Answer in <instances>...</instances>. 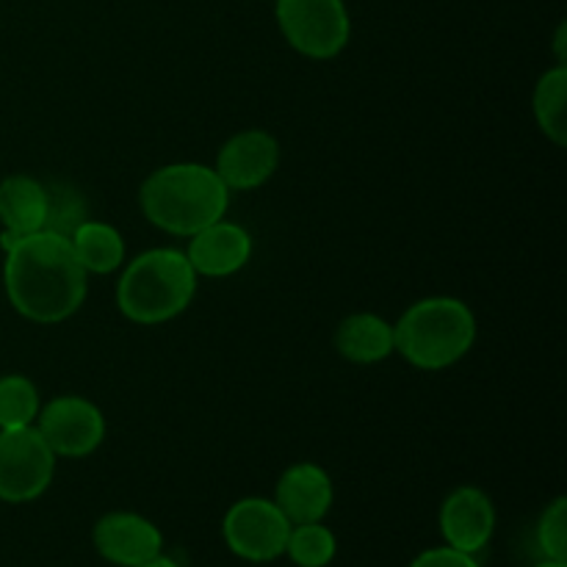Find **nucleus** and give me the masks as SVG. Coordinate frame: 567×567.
I'll return each instance as SVG.
<instances>
[{
  "mask_svg": "<svg viewBox=\"0 0 567 567\" xmlns=\"http://www.w3.org/2000/svg\"><path fill=\"white\" fill-rule=\"evenodd\" d=\"M138 567H181L175 563V559H169V557H155V559H150V563H144V565H138Z\"/></svg>",
  "mask_w": 567,
  "mask_h": 567,
  "instance_id": "nucleus-23",
  "label": "nucleus"
},
{
  "mask_svg": "<svg viewBox=\"0 0 567 567\" xmlns=\"http://www.w3.org/2000/svg\"><path fill=\"white\" fill-rule=\"evenodd\" d=\"M336 347L341 358L360 365L380 363L396 352L393 327L374 313H354L343 319L336 332Z\"/></svg>",
  "mask_w": 567,
  "mask_h": 567,
  "instance_id": "nucleus-15",
  "label": "nucleus"
},
{
  "mask_svg": "<svg viewBox=\"0 0 567 567\" xmlns=\"http://www.w3.org/2000/svg\"><path fill=\"white\" fill-rule=\"evenodd\" d=\"M493 529H496V509L487 493L471 485L449 493L441 507V532L449 548L474 557L491 543Z\"/></svg>",
  "mask_w": 567,
  "mask_h": 567,
  "instance_id": "nucleus-11",
  "label": "nucleus"
},
{
  "mask_svg": "<svg viewBox=\"0 0 567 567\" xmlns=\"http://www.w3.org/2000/svg\"><path fill=\"white\" fill-rule=\"evenodd\" d=\"M275 504L291 520V526L316 524L332 507L330 474L316 463L291 465L277 482Z\"/></svg>",
  "mask_w": 567,
  "mask_h": 567,
  "instance_id": "nucleus-13",
  "label": "nucleus"
},
{
  "mask_svg": "<svg viewBox=\"0 0 567 567\" xmlns=\"http://www.w3.org/2000/svg\"><path fill=\"white\" fill-rule=\"evenodd\" d=\"M186 258L197 275L230 277L252 258V236L233 221H214L205 230L194 233Z\"/></svg>",
  "mask_w": 567,
  "mask_h": 567,
  "instance_id": "nucleus-12",
  "label": "nucleus"
},
{
  "mask_svg": "<svg viewBox=\"0 0 567 567\" xmlns=\"http://www.w3.org/2000/svg\"><path fill=\"white\" fill-rule=\"evenodd\" d=\"M94 548L103 559L120 567H138L155 559L164 548L158 526L136 513L103 515L94 526Z\"/></svg>",
  "mask_w": 567,
  "mask_h": 567,
  "instance_id": "nucleus-10",
  "label": "nucleus"
},
{
  "mask_svg": "<svg viewBox=\"0 0 567 567\" xmlns=\"http://www.w3.org/2000/svg\"><path fill=\"white\" fill-rule=\"evenodd\" d=\"M225 543L236 557L247 563H271L286 554L291 520L275 502L266 498H241L225 515Z\"/></svg>",
  "mask_w": 567,
  "mask_h": 567,
  "instance_id": "nucleus-7",
  "label": "nucleus"
},
{
  "mask_svg": "<svg viewBox=\"0 0 567 567\" xmlns=\"http://www.w3.org/2000/svg\"><path fill=\"white\" fill-rule=\"evenodd\" d=\"M565 92H567V72L559 64L557 70H548L537 81L535 89V116L540 131L551 138L557 147H565L567 127H565Z\"/></svg>",
  "mask_w": 567,
  "mask_h": 567,
  "instance_id": "nucleus-17",
  "label": "nucleus"
},
{
  "mask_svg": "<svg viewBox=\"0 0 567 567\" xmlns=\"http://www.w3.org/2000/svg\"><path fill=\"white\" fill-rule=\"evenodd\" d=\"M410 567H480L471 554H463V551H454V548H430V551H424L421 557L413 559V565Z\"/></svg>",
  "mask_w": 567,
  "mask_h": 567,
  "instance_id": "nucleus-22",
  "label": "nucleus"
},
{
  "mask_svg": "<svg viewBox=\"0 0 567 567\" xmlns=\"http://www.w3.org/2000/svg\"><path fill=\"white\" fill-rule=\"evenodd\" d=\"M565 33H567V28L559 25V31H557V55H559V64H563V66H565Z\"/></svg>",
  "mask_w": 567,
  "mask_h": 567,
  "instance_id": "nucleus-24",
  "label": "nucleus"
},
{
  "mask_svg": "<svg viewBox=\"0 0 567 567\" xmlns=\"http://www.w3.org/2000/svg\"><path fill=\"white\" fill-rule=\"evenodd\" d=\"M70 244L86 275H111L125 264V238L105 221L86 219L72 233Z\"/></svg>",
  "mask_w": 567,
  "mask_h": 567,
  "instance_id": "nucleus-16",
  "label": "nucleus"
},
{
  "mask_svg": "<svg viewBox=\"0 0 567 567\" xmlns=\"http://www.w3.org/2000/svg\"><path fill=\"white\" fill-rule=\"evenodd\" d=\"M48 192L44 183L31 175H9L0 183V225L11 238L44 230Z\"/></svg>",
  "mask_w": 567,
  "mask_h": 567,
  "instance_id": "nucleus-14",
  "label": "nucleus"
},
{
  "mask_svg": "<svg viewBox=\"0 0 567 567\" xmlns=\"http://www.w3.org/2000/svg\"><path fill=\"white\" fill-rule=\"evenodd\" d=\"M6 249L3 286L11 308L37 324H59L81 310L86 299V269L70 238L39 230L31 236H0Z\"/></svg>",
  "mask_w": 567,
  "mask_h": 567,
  "instance_id": "nucleus-1",
  "label": "nucleus"
},
{
  "mask_svg": "<svg viewBox=\"0 0 567 567\" xmlns=\"http://www.w3.org/2000/svg\"><path fill=\"white\" fill-rule=\"evenodd\" d=\"M53 474L55 454L37 426L0 430V502H33L48 491Z\"/></svg>",
  "mask_w": 567,
  "mask_h": 567,
  "instance_id": "nucleus-6",
  "label": "nucleus"
},
{
  "mask_svg": "<svg viewBox=\"0 0 567 567\" xmlns=\"http://www.w3.org/2000/svg\"><path fill=\"white\" fill-rule=\"evenodd\" d=\"M280 164V144L266 131H241L227 138L216 158V175L230 192H249L269 181Z\"/></svg>",
  "mask_w": 567,
  "mask_h": 567,
  "instance_id": "nucleus-9",
  "label": "nucleus"
},
{
  "mask_svg": "<svg viewBox=\"0 0 567 567\" xmlns=\"http://www.w3.org/2000/svg\"><path fill=\"white\" fill-rule=\"evenodd\" d=\"M197 293V271L186 252L150 249L125 266L116 282V305L133 324H164L192 305Z\"/></svg>",
  "mask_w": 567,
  "mask_h": 567,
  "instance_id": "nucleus-3",
  "label": "nucleus"
},
{
  "mask_svg": "<svg viewBox=\"0 0 567 567\" xmlns=\"http://www.w3.org/2000/svg\"><path fill=\"white\" fill-rule=\"evenodd\" d=\"M474 341V313L454 297L421 299L393 324L396 352L421 371L449 369L471 352Z\"/></svg>",
  "mask_w": 567,
  "mask_h": 567,
  "instance_id": "nucleus-4",
  "label": "nucleus"
},
{
  "mask_svg": "<svg viewBox=\"0 0 567 567\" xmlns=\"http://www.w3.org/2000/svg\"><path fill=\"white\" fill-rule=\"evenodd\" d=\"M37 430L55 457H89L105 441L103 413L81 396H59L44 404L37 415Z\"/></svg>",
  "mask_w": 567,
  "mask_h": 567,
  "instance_id": "nucleus-8",
  "label": "nucleus"
},
{
  "mask_svg": "<svg viewBox=\"0 0 567 567\" xmlns=\"http://www.w3.org/2000/svg\"><path fill=\"white\" fill-rule=\"evenodd\" d=\"M535 567H567L565 563H551V559H546V563H540V565H535Z\"/></svg>",
  "mask_w": 567,
  "mask_h": 567,
  "instance_id": "nucleus-25",
  "label": "nucleus"
},
{
  "mask_svg": "<svg viewBox=\"0 0 567 567\" xmlns=\"http://www.w3.org/2000/svg\"><path fill=\"white\" fill-rule=\"evenodd\" d=\"M537 546L551 563H565L567 559V502L563 496L554 498L551 507L540 515Z\"/></svg>",
  "mask_w": 567,
  "mask_h": 567,
  "instance_id": "nucleus-21",
  "label": "nucleus"
},
{
  "mask_svg": "<svg viewBox=\"0 0 567 567\" xmlns=\"http://www.w3.org/2000/svg\"><path fill=\"white\" fill-rule=\"evenodd\" d=\"M336 535L327 526H321V520L291 526V535H288L286 543V554L299 567L330 565L332 557H336Z\"/></svg>",
  "mask_w": 567,
  "mask_h": 567,
  "instance_id": "nucleus-20",
  "label": "nucleus"
},
{
  "mask_svg": "<svg viewBox=\"0 0 567 567\" xmlns=\"http://www.w3.org/2000/svg\"><path fill=\"white\" fill-rule=\"evenodd\" d=\"M147 221L172 236H188L219 221L230 205V188L205 164H169L155 169L138 192Z\"/></svg>",
  "mask_w": 567,
  "mask_h": 567,
  "instance_id": "nucleus-2",
  "label": "nucleus"
},
{
  "mask_svg": "<svg viewBox=\"0 0 567 567\" xmlns=\"http://www.w3.org/2000/svg\"><path fill=\"white\" fill-rule=\"evenodd\" d=\"M277 22L288 44L316 61L336 59L352 37L343 0H277Z\"/></svg>",
  "mask_w": 567,
  "mask_h": 567,
  "instance_id": "nucleus-5",
  "label": "nucleus"
},
{
  "mask_svg": "<svg viewBox=\"0 0 567 567\" xmlns=\"http://www.w3.org/2000/svg\"><path fill=\"white\" fill-rule=\"evenodd\" d=\"M48 192V216H44V230L59 233L70 238L83 221L89 219V203L72 183L50 181L44 183Z\"/></svg>",
  "mask_w": 567,
  "mask_h": 567,
  "instance_id": "nucleus-19",
  "label": "nucleus"
},
{
  "mask_svg": "<svg viewBox=\"0 0 567 567\" xmlns=\"http://www.w3.org/2000/svg\"><path fill=\"white\" fill-rule=\"evenodd\" d=\"M39 410H42V404H39V391L28 377H0V430L33 426L37 424Z\"/></svg>",
  "mask_w": 567,
  "mask_h": 567,
  "instance_id": "nucleus-18",
  "label": "nucleus"
}]
</instances>
